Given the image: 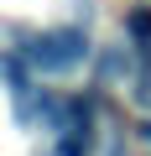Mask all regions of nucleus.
<instances>
[{
    "label": "nucleus",
    "instance_id": "f257e3e1",
    "mask_svg": "<svg viewBox=\"0 0 151 156\" xmlns=\"http://www.w3.org/2000/svg\"><path fill=\"white\" fill-rule=\"evenodd\" d=\"M89 57V37L84 26H57V31H42L31 42V62L37 73H68V68H78Z\"/></svg>",
    "mask_w": 151,
    "mask_h": 156
},
{
    "label": "nucleus",
    "instance_id": "f03ea898",
    "mask_svg": "<svg viewBox=\"0 0 151 156\" xmlns=\"http://www.w3.org/2000/svg\"><path fill=\"white\" fill-rule=\"evenodd\" d=\"M5 83H11V99H16V104H21V99H26V89H31V83H26V62H21L16 52L5 57Z\"/></svg>",
    "mask_w": 151,
    "mask_h": 156
},
{
    "label": "nucleus",
    "instance_id": "7ed1b4c3",
    "mask_svg": "<svg viewBox=\"0 0 151 156\" xmlns=\"http://www.w3.org/2000/svg\"><path fill=\"white\" fill-rule=\"evenodd\" d=\"M125 26H130V37L141 42V52L151 57V11H130V21H125Z\"/></svg>",
    "mask_w": 151,
    "mask_h": 156
},
{
    "label": "nucleus",
    "instance_id": "20e7f679",
    "mask_svg": "<svg viewBox=\"0 0 151 156\" xmlns=\"http://www.w3.org/2000/svg\"><path fill=\"white\" fill-rule=\"evenodd\" d=\"M135 99H141V104H151V68L141 73V83H135Z\"/></svg>",
    "mask_w": 151,
    "mask_h": 156
},
{
    "label": "nucleus",
    "instance_id": "39448f33",
    "mask_svg": "<svg viewBox=\"0 0 151 156\" xmlns=\"http://www.w3.org/2000/svg\"><path fill=\"white\" fill-rule=\"evenodd\" d=\"M141 135H146V140H151V120H146V125H141Z\"/></svg>",
    "mask_w": 151,
    "mask_h": 156
}]
</instances>
